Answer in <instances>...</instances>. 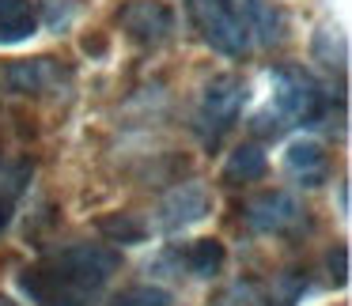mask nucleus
<instances>
[{
    "label": "nucleus",
    "instance_id": "f257e3e1",
    "mask_svg": "<svg viewBox=\"0 0 352 306\" xmlns=\"http://www.w3.org/2000/svg\"><path fill=\"white\" fill-rule=\"evenodd\" d=\"M273 110L284 125H314L326 114V91L303 69H276L273 72Z\"/></svg>",
    "mask_w": 352,
    "mask_h": 306
},
{
    "label": "nucleus",
    "instance_id": "f03ea898",
    "mask_svg": "<svg viewBox=\"0 0 352 306\" xmlns=\"http://www.w3.org/2000/svg\"><path fill=\"white\" fill-rule=\"evenodd\" d=\"M118 265H122V257H118L110 246L80 242V246H72V250H65L50 268H54V272L61 276L69 287H76V291H84V295H91V291H99L102 283H107L110 276L118 272Z\"/></svg>",
    "mask_w": 352,
    "mask_h": 306
},
{
    "label": "nucleus",
    "instance_id": "7ed1b4c3",
    "mask_svg": "<svg viewBox=\"0 0 352 306\" xmlns=\"http://www.w3.org/2000/svg\"><path fill=\"white\" fill-rule=\"evenodd\" d=\"M243 102H246V84L239 76H216L212 84L205 87V99H201L197 110V121L208 137H220L235 125V117L243 114Z\"/></svg>",
    "mask_w": 352,
    "mask_h": 306
},
{
    "label": "nucleus",
    "instance_id": "20e7f679",
    "mask_svg": "<svg viewBox=\"0 0 352 306\" xmlns=\"http://www.w3.org/2000/svg\"><path fill=\"white\" fill-rule=\"evenodd\" d=\"M190 8H193V19H197L201 34H205V42L212 49H220V54H228V57H243L246 49H250V38H246L243 27L223 12L220 0H190Z\"/></svg>",
    "mask_w": 352,
    "mask_h": 306
},
{
    "label": "nucleus",
    "instance_id": "39448f33",
    "mask_svg": "<svg viewBox=\"0 0 352 306\" xmlns=\"http://www.w3.org/2000/svg\"><path fill=\"white\" fill-rule=\"evenodd\" d=\"M208 208H212V193H208L201 182H182L160 200L155 220H160L163 231H182V227H190V223L205 220Z\"/></svg>",
    "mask_w": 352,
    "mask_h": 306
},
{
    "label": "nucleus",
    "instance_id": "423d86ee",
    "mask_svg": "<svg viewBox=\"0 0 352 306\" xmlns=\"http://www.w3.org/2000/svg\"><path fill=\"white\" fill-rule=\"evenodd\" d=\"M220 4H223V12L243 27L250 46L254 42L269 46V42L280 38V12H276L269 0H220Z\"/></svg>",
    "mask_w": 352,
    "mask_h": 306
},
{
    "label": "nucleus",
    "instance_id": "0eeeda50",
    "mask_svg": "<svg viewBox=\"0 0 352 306\" xmlns=\"http://www.w3.org/2000/svg\"><path fill=\"white\" fill-rule=\"evenodd\" d=\"M299 215H303L299 212V200L284 189H269V193H261V197H254L250 204H246V220L258 231H269V235H280V231L296 227Z\"/></svg>",
    "mask_w": 352,
    "mask_h": 306
},
{
    "label": "nucleus",
    "instance_id": "6e6552de",
    "mask_svg": "<svg viewBox=\"0 0 352 306\" xmlns=\"http://www.w3.org/2000/svg\"><path fill=\"white\" fill-rule=\"evenodd\" d=\"M122 27L144 46H160L175 31V16L163 4H155V0H133V4L122 8Z\"/></svg>",
    "mask_w": 352,
    "mask_h": 306
},
{
    "label": "nucleus",
    "instance_id": "1a4fd4ad",
    "mask_svg": "<svg viewBox=\"0 0 352 306\" xmlns=\"http://www.w3.org/2000/svg\"><path fill=\"white\" fill-rule=\"evenodd\" d=\"M284 167L288 174H296L303 185H318L326 178V152H322L318 140H296V144L284 152Z\"/></svg>",
    "mask_w": 352,
    "mask_h": 306
},
{
    "label": "nucleus",
    "instance_id": "9d476101",
    "mask_svg": "<svg viewBox=\"0 0 352 306\" xmlns=\"http://www.w3.org/2000/svg\"><path fill=\"white\" fill-rule=\"evenodd\" d=\"M38 16H34L31 0H0V46H16L31 38Z\"/></svg>",
    "mask_w": 352,
    "mask_h": 306
},
{
    "label": "nucleus",
    "instance_id": "9b49d317",
    "mask_svg": "<svg viewBox=\"0 0 352 306\" xmlns=\"http://www.w3.org/2000/svg\"><path fill=\"white\" fill-rule=\"evenodd\" d=\"M57 80V69H54V57H38V61H16L8 69V84L23 95H38V91H50Z\"/></svg>",
    "mask_w": 352,
    "mask_h": 306
},
{
    "label": "nucleus",
    "instance_id": "f8f14e48",
    "mask_svg": "<svg viewBox=\"0 0 352 306\" xmlns=\"http://www.w3.org/2000/svg\"><path fill=\"white\" fill-rule=\"evenodd\" d=\"M265 174V152L254 144H243L231 152L228 167H223V182L228 185H239V182H258Z\"/></svg>",
    "mask_w": 352,
    "mask_h": 306
},
{
    "label": "nucleus",
    "instance_id": "ddd939ff",
    "mask_svg": "<svg viewBox=\"0 0 352 306\" xmlns=\"http://www.w3.org/2000/svg\"><path fill=\"white\" fill-rule=\"evenodd\" d=\"M220 265H223V242H216V238H197L186 250V268L193 276H216Z\"/></svg>",
    "mask_w": 352,
    "mask_h": 306
},
{
    "label": "nucleus",
    "instance_id": "4468645a",
    "mask_svg": "<svg viewBox=\"0 0 352 306\" xmlns=\"http://www.w3.org/2000/svg\"><path fill=\"white\" fill-rule=\"evenodd\" d=\"M99 231L110 238V242H122V246H137L144 242V223L129 212H118V215H102Z\"/></svg>",
    "mask_w": 352,
    "mask_h": 306
},
{
    "label": "nucleus",
    "instance_id": "2eb2a0df",
    "mask_svg": "<svg viewBox=\"0 0 352 306\" xmlns=\"http://www.w3.org/2000/svg\"><path fill=\"white\" fill-rule=\"evenodd\" d=\"M23 182H27V167H0V227L12 220V204L16 197L23 193Z\"/></svg>",
    "mask_w": 352,
    "mask_h": 306
},
{
    "label": "nucleus",
    "instance_id": "dca6fc26",
    "mask_svg": "<svg viewBox=\"0 0 352 306\" xmlns=\"http://www.w3.org/2000/svg\"><path fill=\"white\" fill-rule=\"evenodd\" d=\"M114 306H170V295H167L163 287H152V283H140V287L122 291Z\"/></svg>",
    "mask_w": 352,
    "mask_h": 306
},
{
    "label": "nucleus",
    "instance_id": "f3484780",
    "mask_svg": "<svg viewBox=\"0 0 352 306\" xmlns=\"http://www.w3.org/2000/svg\"><path fill=\"white\" fill-rule=\"evenodd\" d=\"M69 16H72V8H69V4H57V0H50V16H46V23H50V27L69 23Z\"/></svg>",
    "mask_w": 352,
    "mask_h": 306
},
{
    "label": "nucleus",
    "instance_id": "a211bd4d",
    "mask_svg": "<svg viewBox=\"0 0 352 306\" xmlns=\"http://www.w3.org/2000/svg\"><path fill=\"white\" fill-rule=\"evenodd\" d=\"M329 268H333V280L344 283V276H349V265H344V250H333V253H329Z\"/></svg>",
    "mask_w": 352,
    "mask_h": 306
},
{
    "label": "nucleus",
    "instance_id": "6ab92c4d",
    "mask_svg": "<svg viewBox=\"0 0 352 306\" xmlns=\"http://www.w3.org/2000/svg\"><path fill=\"white\" fill-rule=\"evenodd\" d=\"M0 306H16V303H12V298H0Z\"/></svg>",
    "mask_w": 352,
    "mask_h": 306
},
{
    "label": "nucleus",
    "instance_id": "aec40b11",
    "mask_svg": "<svg viewBox=\"0 0 352 306\" xmlns=\"http://www.w3.org/2000/svg\"><path fill=\"white\" fill-rule=\"evenodd\" d=\"M250 306H261V303H250Z\"/></svg>",
    "mask_w": 352,
    "mask_h": 306
}]
</instances>
